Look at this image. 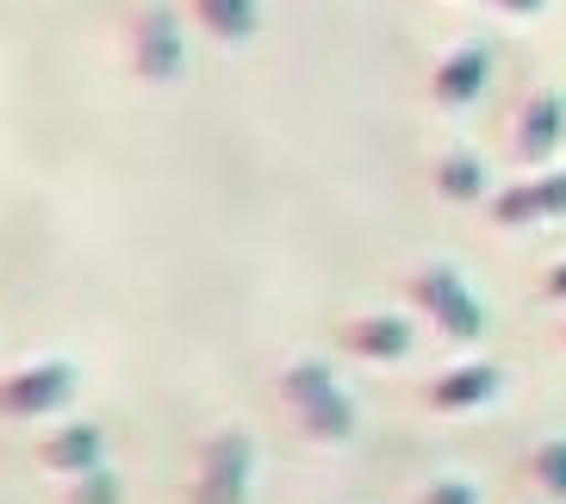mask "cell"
<instances>
[{
  "label": "cell",
  "mask_w": 566,
  "mask_h": 504,
  "mask_svg": "<svg viewBox=\"0 0 566 504\" xmlns=\"http://www.w3.org/2000/svg\"><path fill=\"white\" fill-rule=\"evenodd\" d=\"M38 468L56 473V480H82V473L106 468V437H101V423H82V418L56 423L51 437L38 442Z\"/></svg>",
  "instance_id": "9c48e42d"
},
{
  "label": "cell",
  "mask_w": 566,
  "mask_h": 504,
  "mask_svg": "<svg viewBox=\"0 0 566 504\" xmlns=\"http://www.w3.org/2000/svg\"><path fill=\"white\" fill-rule=\"evenodd\" d=\"M125 63H132L137 82L168 87L187 69V44H181V19L168 7H137L132 25H125Z\"/></svg>",
  "instance_id": "5b68a950"
},
{
  "label": "cell",
  "mask_w": 566,
  "mask_h": 504,
  "mask_svg": "<svg viewBox=\"0 0 566 504\" xmlns=\"http://www.w3.org/2000/svg\"><path fill=\"white\" fill-rule=\"evenodd\" d=\"M75 387H82L75 361H63V355H38V361H25V368L0 374V423L56 418V411L75 405Z\"/></svg>",
  "instance_id": "277c9868"
},
{
  "label": "cell",
  "mask_w": 566,
  "mask_h": 504,
  "mask_svg": "<svg viewBox=\"0 0 566 504\" xmlns=\"http://www.w3.org/2000/svg\"><path fill=\"white\" fill-rule=\"evenodd\" d=\"M485 206H492V224H499V231H523V224L566 219V168H548V175H535V181L499 187Z\"/></svg>",
  "instance_id": "8992f818"
},
{
  "label": "cell",
  "mask_w": 566,
  "mask_h": 504,
  "mask_svg": "<svg viewBox=\"0 0 566 504\" xmlns=\"http://www.w3.org/2000/svg\"><path fill=\"white\" fill-rule=\"evenodd\" d=\"M187 13L200 19V32L218 38V44H243L255 32V0H187Z\"/></svg>",
  "instance_id": "7c38bea8"
},
{
  "label": "cell",
  "mask_w": 566,
  "mask_h": 504,
  "mask_svg": "<svg viewBox=\"0 0 566 504\" xmlns=\"http://www.w3.org/2000/svg\"><path fill=\"white\" fill-rule=\"evenodd\" d=\"M492 7H504V13H542V0H492Z\"/></svg>",
  "instance_id": "ac0fdd59"
},
{
  "label": "cell",
  "mask_w": 566,
  "mask_h": 504,
  "mask_svg": "<svg viewBox=\"0 0 566 504\" xmlns=\"http://www.w3.org/2000/svg\"><path fill=\"white\" fill-rule=\"evenodd\" d=\"M485 75H492V56H485V44L461 38V44H449V51L436 56V69H430V101L442 106V113H461V106L480 101Z\"/></svg>",
  "instance_id": "ba28073f"
},
{
  "label": "cell",
  "mask_w": 566,
  "mask_h": 504,
  "mask_svg": "<svg viewBox=\"0 0 566 504\" xmlns=\"http://www.w3.org/2000/svg\"><path fill=\"white\" fill-rule=\"evenodd\" d=\"M542 293H548V300H566V262H554V269L542 274Z\"/></svg>",
  "instance_id": "e0dca14e"
},
{
  "label": "cell",
  "mask_w": 566,
  "mask_h": 504,
  "mask_svg": "<svg viewBox=\"0 0 566 504\" xmlns=\"http://www.w3.org/2000/svg\"><path fill=\"white\" fill-rule=\"evenodd\" d=\"M336 336H343V349H355V361H380V368L411 355V324L399 312H355Z\"/></svg>",
  "instance_id": "30bf717a"
},
{
  "label": "cell",
  "mask_w": 566,
  "mask_h": 504,
  "mask_svg": "<svg viewBox=\"0 0 566 504\" xmlns=\"http://www.w3.org/2000/svg\"><path fill=\"white\" fill-rule=\"evenodd\" d=\"M411 504H480V486H473V480H461V473H436V480H423V486H417Z\"/></svg>",
  "instance_id": "2e32d148"
},
{
  "label": "cell",
  "mask_w": 566,
  "mask_h": 504,
  "mask_svg": "<svg viewBox=\"0 0 566 504\" xmlns=\"http://www.w3.org/2000/svg\"><path fill=\"white\" fill-rule=\"evenodd\" d=\"M405 300H411L436 330L449 336V343H480V336H485L480 300H473V286H467L449 262H423V269L405 274Z\"/></svg>",
  "instance_id": "3957f363"
},
{
  "label": "cell",
  "mask_w": 566,
  "mask_h": 504,
  "mask_svg": "<svg viewBox=\"0 0 566 504\" xmlns=\"http://www.w3.org/2000/svg\"><path fill=\"white\" fill-rule=\"evenodd\" d=\"M560 144H566V101L554 87H535L511 118V150L516 162H554Z\"/></svg>",
  "instance_id": "52a82bcc"
},
{
  "label": "cell",
  "mask_w": 566,
  "mask_h": 504,
  "mask_svg": "<svg viewBox=\"0 0 566 504\" xmlns=\"http://www.w3.org/2000/svg\"><path fill=\"white\" fill-rule=\"evenodd\" d=\"M499 392H504V374L492 361H454L449 374H436L423 387V399H430V411H480Z\"/></svg>",
  "instance_id": "8fae6325"
},
{
  "label": "cell",
  "mask_w": 566,
  "mask_h": 504,
  "mask_svg": "<svg viewBox=\"0 0 566 504\" xmlns=\"http://www.w3.org/2000/svg\"><path fill=\"white\" fill-rule=\"evenodd\" d=\"M530 480L542 486V498L548 504H566V442H535L530 449Z\"/></svg>",
  "instance_id": "5bb4252c"
},
{
  "label": "cell",
  "mask_w": 566,
  "mask_h": 504,
  "mask_svg": "<svg viewBox=\"0 0 566 504\" xmlns=\"http://www.w3.org/2000/svg\"><path fill=\"white\" fill-rule=\"evenodd\" d=\"M63 504H125V486L113 468H94L82 480H63Z\"/></svg>",
  "instance_id": "9a60e30c"
},
{
  "label": "cell",
  "mask_w": 566,
  "mask_h": 504,
  "mask_svg": "<svg viewBox=\"0 0 566 504\" xmlns=\"http://www.w3.org/2000/svg\"><path fill=\"white\" fill-rule=\"evenodd\" d=\"M281 405H286V418H293V430H300L305 442L336 449V442L355 437V399L343 392L331 361H312V355L293 361V368L281 374Z\"/></svg>",
  "instance_id": "6da1fadb"
},
{
  "label": "cell",
  "mask_w": 566,
  "mask_h": 504,
  "mask_svg": "<svg viewBox=\"0 0 566 504\" xmlns=\"http://www.w3.org/2000/svg\"><path fill=\"white\" fill-rule=\"evenodd\" d=\"M436 193L442 200H454V206H473V200H485V162L473 150H449V156H436Z\"/></svg>",
  "instance_id": "4fadbf2b"
},
{
  "label": "cell",
  "mask_w": 566,
  "mask_h": 504,
  "mask_svg": "<svg viewBox=\"0 0 566 504\" xmlns=\"http://www.w3.org/2000/svg\"><path fill=\"white\" fill-rule=\"evenodd\" d=\"M255 486V442L224 423L193 449V468H187V504H250Z\"/></svg>",
  "instance_id": "7a4b0ae2"
}]
</instances>
